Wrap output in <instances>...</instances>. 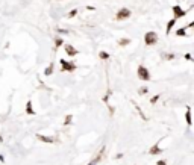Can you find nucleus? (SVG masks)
I'll list each match as a JSON object with an SVG mask.
<instances>
[{"mask_svg": "<svg viewBox=\"0 0 194 165\" xmlns=\"http://www.w3.org/2000/svg\"><path fill=\"white\" fill-rule=\"evenodd\" d=\"M3 161H5V158H3L2 155H0V162H3Z\"/></svg>", "mask_w": 194, "mask_h": 165, "instance_id": "25", "label": "nucleus"}, {"mask_svg": "<svg viewBox=\"0 0 194 165\" xmlns=\"http://www.w3.org/2000/svg\"><path fill=\"white\" fill-rule=\"evenodd\" d=\"M147 91H149V89H147V86H141L138 92H140V94H147Z\"/></svg>", "mask_w": 194, "mask_h": 165, "instance_id": "21", "label": "nucleus"}, {"mask_svg": "<svg viewBox=\"0 0 194 165\" xmlns=\"http://www.w3.org/2000/svg\"><path fill=\"white\" fill-rule=\"evenodd\" d=\"M100 159H102V153H100V155H99V156H97V158L94 159V161H91V162H90L88 165H97V162H99Z\"/></svg>", "mask_w": 194, "mask_h": 165, "instance_id": "18", "label": "nucleus"}, {"mask_svg": "<svg viewBox=\"0 0 194 165\" xmlns=\"http://www.w3.org/2000/svg\"><path fill=\"white\" fill-rule=\"evenodd\" d=\"M158 99H159V95H155V97H152V100H150V102H152V103H155Z\"/></svg>", "mask_w": 194, "mask_h": 165, "instance_id": "24", "label": "nucleus"}, {"mask_svg": "<svg viewBox=\"0 0 194 165\" xmlns=\"http://www.w3.org/2000/svg\"><path fill=\"white\" fill-rule=\"evenodd\" d=\"M59 64H61V71L71 73V71H75V70L78 68L73 62H68V61H65V59H59Z\"/></svg>", "mask_w": 194, "mask_h": 165, "instance_id": "2", "label": "nucleus"}, {"mask_svg": "<svg viewBox=\"0 0 194 165\" xmlns=\"http://www.w3.org/2000/svg\"><path fill=\"white\" fill-rule=\"evenodd\" d=\"M161 152H162V150L158 147V144H153V145L150 147V150H149V153H150L152 156H156V155H159Z\"/></svg>", "mask_w": 194, "mask_h": 165, "instance_id": "9", "label": "nucleus"}, {"mask_svg": "<svg viewBox=\"0 0 194 165\" xmlns=\"http://www.w3.org/2000/svg\"><path fill=\"white\" fill-rule=\"evenodd\" d=\"M185 59H187V61H193V59H191V55H190V53H187V55H185Z\"/></svg>", "mask_w": 194, "mask_h": 165, "instance_id": "22", "label": "nucleus"}, {"mask_svg": "<svg viewBox=\"0 0 194 165\" xmlns=\"http://www.w3.org/2000/svg\"><path fill=\"white\" fill-rule=\"evenodd\" d=\"M144 42H146V45H155L158 42V35L155 32H147L144 35Z\"/></svg>", "mask_w": 194, "mask_h": 165, "instance_id": "3", "label": "nucleus"}, {"mask_svg": "<svg viewBox=\"0 0 194 165\" xmlns=\"http://www.w3.org/2000/svg\"><path fill=\"white\" fill-rule=\"evenodd\" d=\"M185 120H187V124L191 126L193 124V120H191V108L187 106V114H185Z\"/></svg>", "mask_w": 194, "mask_h": 165, "instance_id": "10", "label": "nucleus"}, {"mask_svg": "<svg viewBox=\"0 0 194 165\" xmlns=\"http://www.w3.org/2000/svg\"><path fill=\"white\" fill-rule=\"evenodd\" d=\"M37 139L42 141V142H49V144H53L56 141V138H52V136H44L41 133H37Z\"/></svg>", "mask_w": 194, "mask_h": 165, "instance_id": "7", "label": "nucleus"}, {"mask_svg": "<svg viewBox=\"0 0 194 165\" xmlns=\"http://www.w3.org/2000/svg\"><path fill=\"white\" fill-rule=\"evenodd\" d=\"M52 73H53V64H50V65L46 67V70H44V74H46V76H50Z\"/></svg>", "mask_w": 194, "mask_h": 165, "instance_id": "13", "label": "nucleus"}, {"mask_svg": "<svg viewBox=\"0 0 194 165\" xmlns=\"http://www.w3.org/2000/svg\"><path fill=\"white\" fill-rule=\"evenodd\" d=\"M129 17H130V11H129L127 8H121L115 15L117 20H126V18H129Z\"/></svg>", "mask_w": 194, "mask_h": 165, "instance_id": "5", "label": "nucleus"}, {"mask_svg": "<svg viewBox=\"0 0 194 165\" xmlns=\"http://www.w3.org/2000/svg\"><path fill=\"white\" fill-rule=\"evenodd\" d=\"M64 50H65V53H67L68 56H71V58H73V56H76V55L79 53L78 48H75V47H73V45H70V44H65V45H64Z\"/></svg>", "mask_w": 194, "mask_h": 165, "instance_id": "6", "label": "nucleus"}, {"mask_svg": "<svg viewBox=\"0 0 194 165\" xmlns=\"http://www.w3.org/2000/svg\"><path fill=\"white\" fill-rule=\"evenodd\" d=\"M61 45H64V40H62V38H59V37H58V38H56V40H55V50H56V48H59V47H61Z\"/></svg>", "mask_w": 194, "mask_h": 165, "instance_id": "12", "label": "nucleus"}, {"mask_svg": "<svg viewBox=\"0 0 194 165\" xmlns=\"http://www.w3.org/2000/svg\"><path fill=\"white\" fill-rule=\"evenodd\" d=\"M171 11H173V15H174V20H178V18H182V17H185V14H187V11H184L181 6H173L171 8Z\"/></svg>", "mask_w": 194, "mask_h": 165, "instance_id": "4", "label": "nucleus"}, {"mask_svg": "<svg viewBox=\"0 0 194 165\" xmlns=\"http://www.w3.org/2000/svg\"><path fill=\"white\" fill-rule=\"evenodd\" d=\"M137 74H138V79L143 81V82H149V81H150V71H149L144 65H138Z\"/></svg>", "mask_w": 194, "mask_h": 165, "instance_id": "1", "label": "nucleus"}, {"mask_svg": "<svg viewBox=\"0 0 194 165\" xmlns=\"http://www.w3.org/2000/svg\"><path fill=\"white\" fill-rule=\"evenodd\" d=\"M129 42H130V40H129V38H121V40L118 41V44H120L121 47H126V45H129Z\"/></svg>", "mask_w": 194, "mask_h": 165, "instance_id": "14", "label": "nucleus"}, {"mask_svg": "<svg viewBox=\"0 0 194 165\" xmlns=\"http://www.w3.org/2000/svg\"><path fill=\"white\" fill-rule=\"evenodd\" d=\"M185 34H187V27H182V29H178L176 30V35L178 37H185Z\"/></svg>", "mask_w": 194, "mask_h": 165, "instance_id": "15", "label": "nucleus"}, {"mask_svg": "<svg viewBox=\"0 0 194 165\" xmlns=\"http://www.w3.org/2000/svg\"><path fill=\"white\" fill-rule=\"evenodd\" d=\"M156 165H167V162H165V161H158Z\"/></svg>", "mask_w": 194, "mask_h": 165, "instance_id": "23", "label": "nucleus"}, {"mask_svg": "<svg viewBox=\"0 0 194 165\" xmlns=\"http://www.w3.org/2000/svg\"><path fill=\"white\" fill-rule=\"evenodd\" d=\"M26 114H29V115H35V114H37L35 109H34V106H32V102H31V100H27V103H26Z\"/></svg>", "mask_w": 194, "mask_h": 165, "instance_id": "8", "label": "nucleus"}, {"mask_svg": "<svg viewBox=\"0 0 194 165\" xmlns=\"http://www.w3.org/2000/svg\"><path fill=\"white\" fill-rule=\"evenodd\" d=\"M71 118H73L71 115H67V117H65V120H64V124H65V126H68V124L71 123Z\"/></svg>", "mask_w": 194, "mask_h": 165, "instance_id": "20", "label": "nucleus"}, {"mask_svg": "<svg viewBox=\"0 0 194 165\" xmlns=\"http://www.w3.org/2000/svg\"><path fill=\"white\" fill-rule=\"evenodd\" d=\"M76 15H78V9H73V11H70V12H68V15H67V17H68V18H73V17H76Z\"/></svg>", "mask_w": 194, "mask_h": 165, "instance_id": "17", "label": "nucleus"}, {"mask_svg": "<svg viewBox=\"0 0 194 165\" xmlns=\"http://www.w3.org/2000/svg\"><path fill=\"white\" fill-rule=\"evenodd\" d=\"M174 23H176V20H174V18H171V20L167 23V27H165V32H167V35H170V30L174 27Z\"/></svg>", "mask_w": 194, "mask_h": 165, "instance_id": "11", "label": "nucleus"}, {"mask_svg": "<svg viewBox=\"0 0 194 165\" xmlns=\"http://www.w3.org/2000/svg\"><path fill=\"white\" fill-rule=\"evenodd\" d=\"M99 56H100V59H103V61L109 59V53H106V52H100V53H99Z\"/></svg>", "mask_w": 194, "mask_h": 165, "instance_id": "16", "label": "nucleus"}, {"mask_svg": "<svg viewBox=\"0 0 194 165\" xmlns=\"http://www.w3.org/2000/svg\"><path fill=\"white\" fill-rule=\"evenodd\" d=\"M162 58H165V59H168V61H170V59H174V55H173V53H170V55H168V53H164V55H162Z\"/></svg>", "mask_w": 194, "mask_h": 165, "instance_id": "19", "label": "nucleus"}]
</instances>
